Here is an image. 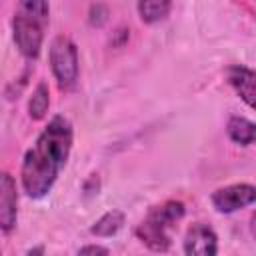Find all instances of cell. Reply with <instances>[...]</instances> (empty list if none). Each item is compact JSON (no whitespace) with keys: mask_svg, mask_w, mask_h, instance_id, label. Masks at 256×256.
Here are the masks:
<instances>
[{"mask_svg":"<svg viewBox=\"0 0 256 256\" xmlns=\"http://www.w3.org/2000/svg\"><path fill=\"white\" fill-rule=\"evenodd\" d=\"M72 142V122L60 114L50 118V122L38 134L36 142L26 150L22 160L20 182L28 198L40 200L52 190L62 168L68 162Z\"/></svg>","mask_w":256,"mask_h":256,"instance_id":"obj_1","label":"cell"},{"mask_svg":"<svg viewBox=\"0 0 256 256\" xmlns=\"http://www.w3.org/2000/svg\"><path fill=\"white\" fill-rule=\"evenodd\" d=\"M186 206L180 200H166L148 210L136 226V238L154 252H166L172 246V228L184 218Z\"/></svg>","mask_w":256,"mask_h":256,"instance_id":"obj_2","label":"cell"},{"mask_svg":"<svg viewBox=\"0 0 256 256\" xmlns=\"http://www.w3.org/2000/svg\"><path fill=\"white\" fill-rule=\"evenodd\" d=\"M48 62L52 76L60 90L68 92L76 86L80 64H78V48L68 36H56L50 42L48 50Z\"/></svg>","mask_w":256,"mask_h":256,"instance_id":"obj_3","label":"cell"},{"mask_svg":"<svg viewBox=\"0 0 256 256\" xmlns=\"http://www.w3.org/2000/svg\"><path fill=\"white\" fill-rule=\"evenodd\" d=\"M46 24H48V20H42L38 16H32V14L16 8L14 18H12V34H14L18 52L26 60H36L40 56Z\"/></svg>","mask_w":256,"mask_h":256,"instance_id":"obj_4","label":"cell"},{"mask_svg":"<svg viewBox=\"0 0 256 256\" xmlns=\"http://www.w3.org/2000/svg\"><path fill=\"white\" fill-rule=\"evenodd\" d=\"M210 202H212V208L218 214L238 212V210H242V208H246V206L256 202V186L246 184V182L222 186V188L212 192Z\"/></svg>","mask_w":256,"mask_h":256,"instance_id":"obj_5","label":"cell"},{"mask_svg":"<svg viewBox=\"0 0 256 256\" xmlns=\"http://www.w3.org/2000/svg\"><path fill=\"white\" fill-rule=\"evenodd\" d=\"M182 250L190 256H214L218 252V236L210 226L196 222L186 230Z\"/></svg>","mask_w":256,"mask_h":256,"instance_id":"obj_6","label":"cell"},{"mask_svg":"<svg viewBox=\"0 0 256 256\" xmlns=\"http://www.w3.org/2000/svg\"><path fill=\"white\" fill-rule=\"evenodd\" d=\"M18 220V192L14 178L4 172L0 178V230L8 236L16 228Z\"/></svg>","mask_w":256,"mask_h":256,"instance_id":"obj_7","label":"cell"},{"mask_svg":"<svg viewBox=\"0 0 256 256\" xmlns=\"http://www.w3.org/2000/svg\"><path fill=\"white\" fill-rule=\"evenodd\" d=\"M226 80L238 94V98L252 110H256V70L234 64L226 70Z\"/></svg>","mask_w":256,"mask_h":256,"instance_id":"obj_8","label":"cell"},{"mask_svg":"<svg viewBox=\"0 0 256 256\" xmlns=\"http://www.w3.org/2000/svg\"><path fill=\"white\" fill-rule=\"evenodd\" d=\"M226 134L238 146H252L256 144V122L244 116H230L226 124Z\"/></svg>","mask_w":256,"mask_h":256,"instance_id":"obj_9","label":"cell"},{"mask_svg":"<svg viewBox=\"0 0 256 256\" xmlns=\"http://www.w3.org/2000/svg\"><path fill=\"white\" fill-rule=\"evenodd\" d=\"M136 8L144 24H158L170 14L172 0H138Z\"/></svg>","mask_w":256,"mask_h":256,"instance_id":"obj_10","label":"cell"},{"mask_svg":"<svg viewBox=\"0 0 256 256\" xmlns=\"http://www.w3.org/2000/svg\"><path fill=\"white\" fill-rule=\"evenodd\" d=\"M124 212L122 210H108L104 212L92 226H90V234L94 236H100V238H108V236H114L122 226H124Z\"/></svg>","mask_w":256,"mask_h":256,"instance_id":"obj_11","label":"cell"},{"mask_svg":"<svg viewBox=\"0 0 256 256\" xmlns=\"http://www.w3.org/2000/svg\"><path fill=\"white\" fill-rule=\"evenodd\" d=\"M50 106V90L46 82H38V86L34 88L30 100H28V116L32 120H42L48 112Z\"/></svg>","mask_w":256,"mask_h":256,"instance_id":"obj_12","label":"cell"},{"mask_svg":"<svg viewBox=\"0 0 256 256\" xmlns=\"http://www.w3.org/2000/svg\"><path fill=\"white\" fill-rule=\"evenodd\" d=\"M18 10L38 16L42 20H48V16H50L48 0H18Z\"/></svg>","mask_w":256,"mask_h":256,"instance_id":"obj_13","label":"cell"},{"mask_svg":"<svg viewBox=\"0 0 256 256\" xmlns=\"http://www.w3.org/2000/svg\"><path fill=\"white\" fill-rule=\"evenodd\" d=\"M108 16H110L108 8H106L104 4H100V2H96V4H92V6H90V12H88V22H90L92 26L100 28V26H104V24L108 22Z\"/></svg>","mask_w":256,"mask_h":256,"instance_id":"obj_14","label":"cell"},{"mask_svg":"<svg viewBox=\"0 0 256 256\" xmlns=\"http://www.w3.org/2000/svg\"><path fill=\"white\" fill-rule=\"evenodd\" d=\"M78 254H110V250L100 244H86L78 248Z\"/></svg>","mask_w":256,"mask_h":256,"instance_id":"obj_15","label":"cell"},{"mask_svg":"<svg viewBox=\"0 0 256 256\" xmlns=\"http://www.w3.org/2000/svg\"><path fill=\"white\" fill-rule=\"evenodd\" d=\"M250 234L256 238V210H254L252 216H250Z\"/></svg>","mask_w":256,"mask_h":256,"instance_id":"obj_16","label":"cell"},{"mask_svg":"<svg viewBox=\"0 0 256 256\" xmlns=\"http://www.w3.org/2000/svg\"><path fill=\"white\" fill-rule=\"evenodd\" d=\"M38 252H44V248H34V250H28V254H38Z\"/></svg>","mask_w":256,"mask_h":256,"instance_id":"obj_17","label":"cell"}]
</instances>
